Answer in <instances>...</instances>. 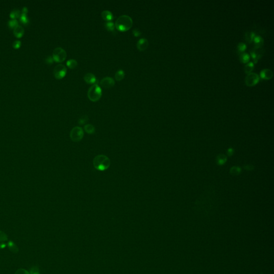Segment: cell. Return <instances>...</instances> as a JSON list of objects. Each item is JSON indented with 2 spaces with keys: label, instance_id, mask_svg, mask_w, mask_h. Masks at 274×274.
<instances>
[{
  "label": "cell",
  "instance_id": "cell-41",
  "mask_svg": "<svg viewBox=\"0 0 274 274\" xmlns=\"http://www.w3.org/2000/svg\"><path fill=\"white\" fill-rule=\"evenodd\" d=\"M28 12V8L26 7H24L22 10V14H27Z\"/></svg>",
  "mask_w": 274,
  "mask_h": 274
},
{
  "label": "cell",
  "instance_id": "cell-14",
  "mask_svg": "<svg viewBox=\"0 0 274 274\" xmlns=\"http://www.w3.org/2000/svg\"><path fill=\"white\" fill-rule=\"evenodd\" d=\"M24 33V30L21 25H18L14 29V34L16 37L17 38H20Z\"/></svg>",
  "mask_w": 274,
  "mask_h": 274
},
{
  "label": "cell",
  "instance_id": "cell-33",
  "mask_svg": "<svg viewBox=\"0 0 274 274\" xmlns=\"http://www.w3.org/2000/svg\"><path fill=\"white\" fill-rule=\"evenodd\" d=\"M132 33L133 35L135 37H140L141 35V32L138 28H135L132 31Z\"/></svg>",
  "mask_w": 274,
  "mask_h": 274
},
{
  "label": "cell",
  "instance_id": "cell-20",
  "mask_svg": "<svg viewBox=\"0 0 274 274\" xmlns=\"http://www.w3.org/2000/svg\"><path fill=\"white\" fill-rule=\"evenodd\" d=\"M250 59V56L247 52H242L239 54L240 61L243 63H247Z\"/></svg>",
  "mask_w": 274,
  "mask_h": 274
},
{
  "label": "cell",
  "instance_id": "cell-29",
  "mask_svg": "<svg viewBox=\"0 0 274 274\" xmlns=\"http://www.w3.org/2000/svg\"><path fill=\"white\" fill-rule=\"evenodd\" d=\"M20 21L23 24H28L29 23V19L27 16V14H21L20 17Z\"/></svg>",
  "mask_w": 274,
  "mask_h": 274
},
{
  "label": "cell",
  "instance_id": "cell-21",
  "mask_svg": "<svg viewBox=\"0 0 274 274\" xmlns=\"http://www.w3.org/2000/svg\"><path fill=\"white\" fill-rule=\"evenodd\" d=\"M125 77V72L123 70H119L115 73V79L117 81H120L124 78Z\"/></svg>",
  "mask_w": 274,
  "mask_h": 274
},
{
  "label": "cell",
  "instance_id": "cell-8",
  "mask_svg": "<svg viewBox=\"0 0 274 274\" xmlns=\"http://www.w3.org/2000/svg\"><path fill=\"white\" fill-rule=\"evenodd\" d=\"M260 80V77L256 73L251 72L247 74L245 78V84L248 86H253L258 83Z\"/></svg>",
  "mask_w": 274,
  "mask_h": 274
},
{
  "label": "cell",
  "instance_id": "cell-3",
  "mask_svg": "<svg viewBox=\"0 0 274 274\" xmlns=\"http://www.w3.org/2000/svg\"><path fill=\"white\" fill-rule=\"evenodd\" d=\"M94 168L99 171H103L109 168L110 165V161L107 156L104 155H99L93 159Z\"/></svg>",
  "mask_w": 274,
  "mask_h": 274
},
{
  "label": "cell",
  "instance_id": "cell-36",
  "mask_svg": "<svg viewBox=\"0 0 274 274\" xmlns=\"http://www.w3.org/2000/svg\"><path fill=\"white\" fill-rule=\"evenodd\" d=\"M14 274H30V273L24 269H19L16 271Z\"/></svg>",
  "mask_w": 274,
  "mask_h": 274
},
{
  "label": "cell",
  "instance_id": "cell-32",
  "mask_svg": "<svg viewBox=\"0 0 274 274\" xmlns=\"http://www.w3.org/2000/svg\"><path fill=\"white\" fill-rule=\"evenodd\" d=\"M88 116H86V115H85V116H82V117L79 119L78 123H79L80 125H83V124H85V123L88 121Z\"/></svg>",
  "mask_w": 274,
  "mask_h": 274
},
{
  "label": "cell",
  "instance_id": "cell-26",
  "mask_svg": "<svg viewBox=\"0 0 274 274\" xmlns=\"http://www.w3.org/2000/svg\"><path fill=\"white\" fill-rule=\"evenodd\" d=\"M20 15V11L18 9H14L11 12L10 17L12 18V19H16L19 17Z\"/></svg>",
  "mask_w": 274,
  "mask_h": 274
},
{
  "label": "cell",
  "instance_id": "cell-24",
  "mask_svg": "<svg viewBox=\"0 0 274 274\" xmlns=\"http://www.w3.org/2000/svg\"><path fill=\"white\" fill-rule=\"evenodd\" d=\"M104 28L108 31L113 32L115 31V25L112 21H106L104 23Z\"/></svg>",
  "mask_w": 274,
  "mask_h": 274
},
{
  "label": "cell",
  "instance_id": "cell-31",
  "mask_svg": "<svg viewBox=\"0 0 274 274\" xmlns=\"http://www.w3.org/2000/svg\"><path fill=\"white\" fill-rule=\"evenodd\" d=\"M8 240V236L6 233L0 231V243L4 242Z\"/></svg>",
  "mask_w": 274,
  "mask_h": 274
},
{
  "label": "cell",
  "instance_id": "cell-37",
  "mask_svg": "<svg viewBox=\"0 0 274 274\" xmlns=\"http://www.w3.org/2000/svg\"><path fill=\"white\" fill-rule=\"evenodd\" d=\"M53 61H54L53 59H52V57L51 56L47 57V58L46 59V62L47 64H52V63H53Z\"/></svg>",
  "mask_w": 274,
  "mask_h": 274
},
{
  "label": "cell",
  "instance_id": "cell-34",
  "mask_svg": "<svg viewBox=\"0 0 274 274\" xmlns=\"http://www.w3.org/2000/svg\"><path fill=\"white\" fill-rule=\"evenodd\" d=\"M40 273L38 267H37L36 266H33V267L31 268V269L30 270V274H35V273Z\"/></svg>",
  "mask_w": 274,
  "mask_h": 274
},
{
  "label": "cell",
  "instance_id": "cell-42",
  "mask_svg": "<svg viewBox=\"0 0 274 274\" xmlns=\"http://www.w3.org/2000/svg\"><path fill=\"white\" fill-rule=\"evenodd\" d=\"M40 274V273H35V274Z\"/></svg>",
  "mask_w": 274,
  "mask_h": 274
},
{
  "label": "cell",
  "instance_id": "cell-25",
  "mask_svg": "<svg viewBox=\"0 0 274 274\" xmlns=\"http://www.w3.org/2000/svg\"><path fill=\"white\" fill-rule=\"evenodd\" d=\"M84 130L87 133L90 135H93L95 132V128L93 125L91 124H86L84 126Z\"/></svg>",
  "mask_w": 274,
  "mask_h": 274
},
{
  "label": "cell",
  "instance_id": "cell-12",
  "mask_svg": "<svg viewBox=\"0 0 274 274\" xmlns=\"http://www.w3.org/2000/svg\"><path fill=\"white\" fill-rule=\"evenodd\" d=\"M273 77V72L271 69H264L260 72V77L264 79H271Z\"/></svg>",
  "mask_w": 274,
  "mask_h": 274
},
{
  "label": "cell",
  "instance_id": "cell-28",
  "mask_svg": "<svg viewBox=\"0 0 274 274\" xmlns=\"http://www.w3.org/2000/svg\"><path fill=\"white\" fill-rule=\"evenodd\" d=\"M246 47L247 46L245 43H244L243 42H240L237 46L238 52H239V54L244 52V51L246 49Z\"/></svg>",
  "mask_w": 274,
  "mask_h": 274
},
{
  "label": "cell",
  "instance_id": "cell-2",
  "mask_svg": "<svg viewBox=\"0 0 274 274\" xmlns=\"http://www.w3.org/2000/svg\"><path fill=\"white\" fill-rule=\"evenodd\" d=\"M133 21L128 15H122L117 18L115 22V28L119 31L126 32L132 28Z\"/></svg>",
  "mask_w": 274,
  "mask_h": 274
},
{
  "label": "cell",
  "instance_id": "cell-6",
  "mask_svg": "<svg viewBox=\"0 0 274 274\" xmlns=\"http://www.w3.org/2000/svg\"><path fill=\"white\" fill-rule=\"evenodd\" d=\"M70 138L74 142H79L84 137L83 128L79 126L73 128L70 132Z\"/></svg>",
  "mask_w": 274,
  "mask_h": 274
},
{
  "label": "cell",
  "instance_id": "cell-23",
  "mask_svg": "<svg viewBox=\"0 0 274 274\" xmlns=\"http://www.w3.org/2000/svg\"><path fill=\"white\" fill-rule=\"evenodd\" d=\"M68 67L71 69H75L78 66V62L76 59H70L66 62Z\"/></svg>",
  "mask_w": 274,
  "mask_h": 274
},
{
  "label": "cell",
  "instance_id": "cell-17",
  "mask_svg": "<svg viewBox=\"0 0 274 274\" xmlns=\"http://www.w3.org/2000/svg\"><path fill=\"white\" fill-rule=\"evenodd\" d=\"M8 246L9 248V250L11 252L14 253H18L19 252V248L16 244L14 243V242L10 240L8 243Z\"/></svg>",
  "mask_w": 274,
  "mask_h": 274
},
{
  "label": "cell",
  "instance_id": "cell-35",
  "mask_svg": "<svg viewBox=\"0 0 274 274\" xmlns=\"http://www.w3.org/2000/svg\"><path fill=\"white\" fill-rule=\"evenodd\" d=\"M12 46L14 48L18 49L21 47V42L19 40H16L13 42L12 43Z\"/></svg>",
  "mask_w": 274,
  "mask_h": 274
},
{
  "label": "cell",
  "instance_id": "cell-7",
  "mask_svg": "<svg viewBox=\"0 0 274 274\" xmlns=\"http://www.w3.org/2000/svg\"><path fill=\"white\" fill-rule=\"evenodd\" d=\"M67 69L65 66L62 64L57 65L54 68L53 73L54 77L57 79H61L66 76Z\"/></svg>",
  "mask_w": 274,
  "mask_h": 274
},
{
  "label": "cell",
  "instance_id": "cell-10",
  "mask_svg": "<svg viewBox=\"0 0 274 274\" xmlns=\"http://www.w3.org/2000/svg\"><path fill=\"white\" fill-rule=\"evenodd\" d=\"M115 82L113 78L110 77H107L101 80V86L104 88H110L114 86Z\"/></svg>",
  "mask_w": 274,
  "mask_h": 274
},
{
  "label": "cell",
  "instance_id": "cell-11",
  "mask_svg": "<svg viewBox=\"0 0 274 274\" xmlns=\"http://www.w3.org/2000/svg\"><path fill=\"white\" fill-rule=\"evenodd\" d=\"M137 46L139 51H144L148 46V41L146 38H141L137 42Z\"/></svg>",
  "mask_w": 274,
  "mask_h": 274
},
{
  "label": "cell",
  "instance_id": "cell-30",
  "mask_svg": "<svg viewBox=\"0 0 274 274\" xmlns=\"http://www.w3.org/2000/svg\"><path fill=\"white\" fill-rule=\"evenodd\" d=\"M18 25V21L16 19H11L8 21V26L10 28H14Z\"/></svg>",
  "mask_w": 274,
  "mask_h": 274
},
{
  "label": "cell",
  "instance_id": "cell-18",
  "mask_svg": "<svg viewBox=\"0 0 274 274\" xmlns=\"http://www.w3.org/2000/svg\"><path fill=\"white\" fill-rule=\"evenodd\" d=\"M255 37V33L252 31H247L245 34V40L249 43H251L253 41L254 38Z\"/></svg>",
  "mask_w": 274,
  "mask_h": 274
},
{
  "label": "cell",
  "instance_id": "cell-4",
  "mask_svg": "<svg viewBox=\"0 0 274 274\" xmlns=\"http://www.w3.org/2000/svg\"><path fill=\"white\" fill-rule=\"evenodd\" d=\"M102 90L97 84H94L89 88L87 92L88 99L93 102L99 100L102 97Z\"/></svg>",
  "mask_w": 274,
  "mask_h": 274
},
{
  "label": "cell",
  "instance_id": "cell-27",
  "mask_svg": "<svg viewBox=\"0 0 274 274\" xmlns=\"http://www.w3.org/2000/svg\"><path fill=\"white\" fill-rule=\"evenodd\" d=\"M242 169L240 167L238 166H234L232 167L230 169V173L233 175H238L240 174Z\"/></svg>",
  "mask_w": 274,
  "mask_h": 274
},
{
  "label": "cell",
  "instance_id": "cell-1",
  "mask_svg": "<svg viewBox=\"0 0 274 274\" xmlns=\"http://www.w3.org/2000/svg\"><path fill=\"white\" fill-rule=\"evenodd\" d=\"M216 202L215 191L211 188L207 189L201 197L197 199L195 204V208L198 211L204 212L211 211L215 207Z\"/></svg>",
  "mask_w": 274,
  "mask_h": 274
},
{
  "label": "cell",
  "instance_id": "cell-15",
  "mask_svg": "<svg viewBox=\"0 0 274 274\" xmlns=\"http://www.w3.org/2000/svg\"><path fill=\"white\" fill-rule=\"evenodd\" d=\"M101 16L104 21H110L114 18L113 14L111 13V12L109 10L103 11L101 13Z\"/></svg>",
  "mask_w": 274,
  "mask_h": 274
},
{
  "label": "cell",
  "instance_id": "cell-5",
  "mask_svg": "<svg viewBox=\"0 0 274 274\" xmlns=\"http://www.w3.org/2000/svg\"><path fill=\"white\" fill-rule=\"evenodd\" d=\"M67 57L66 50L61 47L56 48L52 52V59L56 62L61 63L64 62Z\"/></svg>",
  "mask_w": 274,
  "mask_h": 274
},
{
  "label": "cell",
  "instance_id": "cell-22",
  "mask_svg": "<svg viewBox=\"0 0 274 274\" xmlns=\"http://www.w3.org/2000/svg\"><path fill=\"white\" fill-rule=\"evenodd\" d=\"M254 67V63L253 62L247 63L244 68L245 72L246 74L252 72Z\"/></svg>",
  "mask_w": 274,
  "mask_h": 274
},
{
  "label": "cell",
  "instance_id": "cell-16",
  "mask_svg": "<svg viewBox=\"0 0 274 274\" xmlns=\"http://www.w3.org/2000/svg\"><path fill=\"white\" fill-rule=\"evenodd\" d=\"M253 41L254 42V47H262L264 45V39L260 35H255Z\"/></svg>",
  "mask_w": 274,
  "mask_h": 274
},
{
  "label": "cell",
  "instance_id": "cell-19",
  "mask_svg": "<svg viewBox=\"0 0 274 274\" xmlns=\"http://www.w3.org/2000/svg\"><path fill=\"white\" fill-rule=\"evenodd\" d=\"M227 161V157L224 154H219L216 157V162L219 166L224 165Z\"/></svg>",
  "mask_w": 274,
  "mask_h": 274
},
{
  "label": "cell",
  "instance_id": "cell-40",
  "mask_svg": "<svg viewBox=\"0 0 274 274\" xmlns=\"http://www.w3.org/2000/svg\"><path fill=\"white\" fill-rule=\"evenodd\" d=\"M6 246H7V244L3 242L0 243V249H3L4 248H6Z\"/></svg>",
  "mask_w": 274,
  "mask_h": 274
},
{
  "label": "cell",
  "instance_id": "cell-39",
  "mask_svg": "<svg viewBox=\"0 0 274 274\" xmlns=\"http://www.w3.org/2000/svg\"><path fill=\"white\" fill-rule=\"evenodd\" d=\"M244 168L246 170H253L254 168L253 166H252V165H246V166H245Z\"/></svg>",
  "mask_w": 274,
  "mask_h": 274
},
{
  "label": "cell",
  "instance_id": "cell-13",
  "mask_svg": "<svg viewBox=\"0 0 274 274\" xmlns=\"http://www.w3.org/2000/svg\"><path fill=\"white\" fill-rule=\"evenodd\" d=\"M84 79L85 82L88 84H93L97 82L96 77L93 73H86L84 77Z\"/></svg>",
  "mask_w": 274,
  "mask_h": 274
},
{
  "label": "cell",
  "instance_id": "cell-9",
  "mask_svg": "<svg viewBox=\"0 0 274 274\" xmlns=\"http://www.w3.org/2000/svg\"><path fill=\"white\" fill-rule=\"evenodd\" d=\"M264 49L263 47H254L251 50V56L253 59L254 63H257L258 60L260 59L264 55Z\"/></svg>",
  "mask_w": 274,
  "mask_h": 274
},
{
  "label": "cell",
  "instance_id": "cell-38",
  "mask_svg": "<svg viewBox=\"0 0 274 274\" xmlns=\"http://www.w3.org/2000/svg\"><path fill=\"white\" fill-rule=\"evenodd\" d=\"M233 153H234V150L232 148H229L227 150V154H228V156H232Z\"/></svg>",
  "mask_w": 274,
  "mask_h": 274
}]
</instances>
